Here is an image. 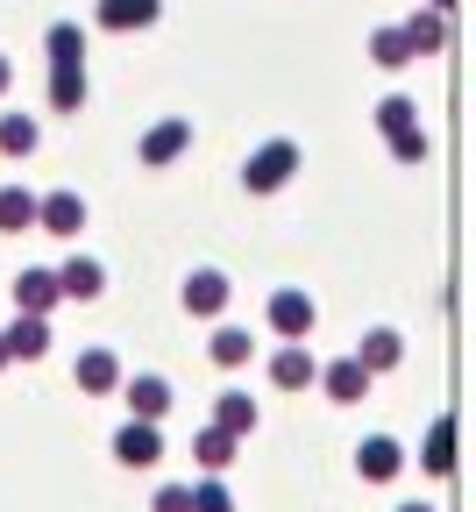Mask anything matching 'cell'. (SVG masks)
<instances>
[{"label": "cell", "instance_id": "cell-19", "mask_svg": "<svg viewBox=\"0 0 476 512\" xmlns=\"http://www.w3.org/2000/svg\"><path fill=\"white\" fill-rule=\"evenodd\" d=\"M214 427L235 434V441L256 434V399H249V392H221V399H214Z\"/></svg>", "mask_w": 476, "mask_h": 512}, {"label": "cell", "instance_id": "cell-26", "mask_svg": "<svg viewBox=\"0 0 476 512\" xmlns=\"http://www.w3.org/2000/svg\"><path fill=\"white\" fill-rule=\"evenodd\" d=\"M207 349H214V363H221V370H235V363H249V328H214V342H207Z\"/></svg>", "mask_w": 476, "mask_h": 512}, {"label": "cell", "instance_id": "cell-13", "mask_svg": "<svg viewBox=\"0 0 476 512\" xmlns=\"http://www.w3.org/2000/svg\"><path fill=\"white\" fill-rule=\"evenodd\" d=\"M57 292L86 306V299H100V292H107V271L93 264V256H72V264H64V271H57Z\"/></svg>", "mask_w": 476, "mask_h": 512}, {"label": "cell", "instance_id": "cell-30", "mask_svg": "<svg viewBox=\"0 0 476 512\" xmlns=\"http://www.w3.org/2000/svg\"><path fill=\"white\" fill-rule=\"evenodd\" d=\"M150 512H192V484H164V491L150 498Z\"/></svg>", "mask_w": 476, "mask_h": 512}, {"label": "cell", "instance_id": "cell-20", "mask_svg": "<svg viewBox=\"0 0 476 512\" xmlns=\"http://www.w3.org/2000/svg\"><path fill=\"white\" fill-rule=\"evenodd\" d=\"M36 228V192L29 185H0V235H22Z\"/></svg>", "mask_w": 476, "mask_h": 512}, {"label": "cell", "instance_id": "cell-17", "mask_svg": "<svg viewBox=\"0 0 476 512\" xmlns=\"http://www.w3.org/2000/svg\"><path fill=\"white\" fill-rule=\"evenodd\" d=\"M228 292H235V285H228L221 271H192V278H185V313H221Z\"/></svg>", "mask_w": 476, "mask_h": 512}, {"label": "cell", "instance_id": "cell-5", "mask_svg": "<svg viewBox=\"0 0 476 512\" xmlns=\"http://www.w3.org/2000/svg\"><path fill=\"white\" fill-rule=\"evenodd\" d=\"M36 228L43 235H79L86 228V200H79V192H43V200H36Z\"/></svg>", "mask_w": 476, "mask_h": 512}, {"label": "cell", "instance_id": "cell-9", "mask_svg": "<svg viewBox=\"0 0 476 512\" xmlns=\"http://www.w3.org/2000/svg\"><path fill=\"white\" fill-rule=\"evenodd\" d=\"M320 392H327L334 406H356V399L370 392V370H363L356 356H342V363H327V370H320Z\"/></svg>", "mask_w": 476, "mask_h": 512}, {"label": "cell", "instance_id": "cell-1", "mask_svg": "<svg viewBox=\"0 0 476 512\" xmlns=\"http://www.w3.org/2000/svg\"><path fill=\"white\" fill-rule=\"evenodd\" d=\"M292 171H299V143H263V150H249V164H242V185H249V192H278Z\"/></svg>", "mask_w": 476, "mask_h": 512}, {"label": "cell", "instance_id": "cell-6", "mask_svg": "<svg viewBox=\"0 0 476 512\" xmlns=\"http://www.w3.org/2000/svg\"><path fill=\"white\" fill-rule=\"evenodd\" d=\"M313 377H320V363H313L306 342H285L278 356H270V384H278V392H306Z\"/></svg>", "mask_w": 476, "mask_h": 512}, {"label": "cell", "instance_id": "cell-21", "mask_svg": "<svg viewBox=\"0 0 476 512\" xmlns=\"http://www.w3.org/2000/svg\"><path fill=\"white\" fill-rule=\"evenodd\" d=\"M36 143H43L36 114H0V157H29Z\"/></svg>", "mask_w": 476, "mask_h": 512}, {"label": "cell", "instance_id": "cell-4", "mask_svg": "<svg viewBox=\"0 0 476 512\" xmlns=\"http://www.w3.org/2000/svg\"><path fill=\"white\" fill-rule=\"evenodd\" d=\"M185 150H192V121H185V114H171V121H157V128H150V136H143V164H150V171H164V164H178Z\"/></svg>", "mask_w": 476, "mask_h": 512}, {"label": "cell", "instance_id": "cell-24", "mask_svg": "<svg viewBox=\"0 0 476 512\" xmlns=\"http://www.w3.org/2000/svg\"><path fill=\"white\" fill-rule=\"evenodd\" d=\"M50 107L57 114H79L86 107V72H50Z\"/></svg>", "mask_w": 476, "mask_h": 512}, {"label": "cell", "instance_id": "cell-11", "mask_svg": "<svg viewBox=\"0 0 476 512\" xmlns=\"http://www.w3.org/2000/svg\"><path fill=\"white\" fill-rule=\"evenodd\" d=\"M43 50H50V72H86V29L79 22H50Z\"/></svg>", "mask_w": 476, "mask_h": 512}, {"label": "cell", "instance_id": "cell-28", "mask_svg": "<svg viewBox=\"0 0 476 512\" xmlns=\"http://www.w3.org/2000/svg\"><path fill=\"white\" fill-rule=\"evenodd\" d=\"M192 512H235L228 484H221V477H207V484H192Z\"/></svg>", "mask_w": 476, "mask_h": 512}, {"label": "cell", "instance_id": "cell-8", "mask_svg": "<svg viewBox=\"0 0 476 512\" xmlns=\"http://www.w3.org/2000/svg\"><path fill=\"white\" fill-rule=\"evenodd\" d=\"M356 470H363V477H370V484H391V477H398V470H405V448H398V441H391V434H370V441H363V448H356Z\"/></svg>", "mask_w": 476, "mask_h": 512}, {"label": "cell", "instance_id": "cell-22", "mask_svg": "<svg viewBox=\"0 0 476 512\" xmlns=\"http://www.w3.org/2000/svg\"><path fill=\"white\" fill-rule=\"evenodd\" d=\"M420 463H427L434 477H448V470H455V420H448V413L427 427V456H420Z\"/></svg>", "mask_w": 476, "mask_h": 512}, {"label": "cell", "instance_id": "cell-25", "mask_svg": "<svg viewBox=\"0 0 476 512\" xmlns=\"http://www.w3.org/2000/svg\"><path fill=\"white\" fill-rule=\"evenodd\" d=\"M192 456H199V463H207V470H228V463H235V434H221V427H207V434H199V441H192Z\"/></svg>", "mask_w": 476, "mask_h": 512}, {"label": "cell", "instance_id": "cell-7", "mask_svg": "<svg viewBox=\"0 0 476 512\" xmlns=\"http://www.w3.org/2000/svg\"><path fill=\"white\" fill-rule=\"evenodd\" d=\"M0 342H8V363H36V356H50V320L43 313H15V328Z\"/></svg>", "mask_w": 476, "mask_h": 512}, {"label": "cell", "instance_id": "cell-10", "mask_svg": "<svg viewBox=\"0 0 476 512\" xmlns=\"http://www.w3.org/2000/svg\"><path fill=\"white\" fill-rule=\"evenodd\" d=\"M121 392H128V413H135V420H164V413H171V384H164L157 370H143V377H128Z\"/></svg>", "mask_w": 476, "mask_h": 512}, {"label": "cell", "instance_id": "cell-23", "mask_svg": "<svg viewBox=\"0 0 476 512\" xmlns=\"http://www.w3.org/2000/svg\"><path fill=\"white\" fill-rule=\"evenodd\" d=\"M377 128H384V136H405V128H420V107L405 93H391V100H377Z\"/></svg>", "mask_w": 476, "mask_h": 512}, {"label": "cell", "instance_id": "cell-18", "mask_svg": "<svg viewBox=\"0 0 476 512\" xmlns=\"http://www.w3.org/2000/svg\"><path fill=\"white\" fill-rule=\"evenodd\" d=\"M398 36H405V50H413V57H434V50L448 43V15H434V8H420V15H413V22H405Z\"/></svg>", "mask_w": 476, "mask_h": 512}, {"label": "cell", "instance_id": "cell-12", "mask_svg": "<svg viewBox=\"0 0 476 512\" xmlns=\"http://www.w3.org/2000/svg\"><path fill=\"white\" fill-rule=\"evenodd\" d=\"M72 377H79V392H93V399H100V392H121V356H114V349H86Z\"/></svg>", "mask_w": 476, "mask_h": 512}, {"label": "cell", "instance_id": "cell-34", "mask_svg": "<svg viewBox=\"0 0 476 512\" xmlns=\"http://www.w3.org/2000/svg\"><path fill=\"white\" fill-rule=\"evenodd\" d=\"M0 370H8V342H0Z\"/></svg>", "mask_w": 476, "mask_h": 512}, {"label": "cell", "instance_id": "cell-15", "mask_svg": "<svg viewBox=\"0 0 476 512\" xmlns=\"http://www.w3.org/2000/svg\"><path fill=\"white\" fill-rule=\"evenodd\" d=\"M398 356H405V342H398V328H370L363 342H356V363L377 377V370H398Z\"/></svg>", "mask_w": 476, "mask_h": 512}, {"label": "cell", "instance_id": "cell-27", "mask_svg": "<svg viewBox=\"0 0 476 512\" xmlns=\"http://www.w3.org/2000/svg\"><path fill=\"white\" fill-rule=\"evenodd\" d=\"M370 57L384 64V72H405V64H413V50H405L398 29H377V36H370Z\"/></svg>", "mask_w": 476, "mask_h": 512}, {"label": "cell", "instance_id": "cell-14", "mask_svg": "<svg viewBox=\"0 0 476 512\" xmlns=\"http://www.w3.org/2000/svg\"><path fill=\"white\" fill-rule=\"evenodd\" d=\"M64 292H57V271H22L15 278V313H50Z\"/></svg>", "mask_w": 476, "mask_h": 512}, {"label": "cell", "instance_id": "cell-33", "mask_svg": "<svg viewBox=\"0 0 476 512\" xmlns=\"http://www.w3.org/2000/svg\"><path fill=\"white\" fill-rule=\"evenodd\" d=\"M398 512H434V505H398Z\"/></svg>", "mask_w": 476, "mask_h": 512}, {"label": "cell", "instance_id": "cell-2", "mask_svg": "<svg viewBox=\"0 0 476 512\" xmlns=\"http://www.w3.org/2000/svg\"><path fill=\"white\" fill-rule=\"evenodd\" d=\"M313 320H320V306H313L299 285L270 292V335H285V342H306V335H313Z\"/></svg>", "mask_w": 476, "mask_h": 512}, {"label": "cell", "instance_id": "cell-31", "mask_svg": "<svg viewBox=\"0 0 476 512\" xmlns=\"http://www.w3.org/2000/svg\"><path fill=\"white\" fill-rule=\"evenodd\" d=\"M8 79H15V64H8V57H0V93H8Z\"/></svg>", "mask_w": 476, "mask_h": 512}, {"label": "cell", "instance_id": "cell-3", "mask_svg": "<svg viewBox=\"0 0 476 512\" xmlns=\"http://www.w3.org/2000/svg\"><path fill=\"white\" fill-rule=\"evenodd\" d=\"M114 463H128V470H157V463H164V434H157V420H128V427L114 434Z\"/></svg>", "mask_w": 476, "mask_h": 512}, {"label": "cell", "instance_id": "cell-29", "mask_svg": "<svg viewBox=\"0 0 476 512\" xmlns=\"http://www.w3.org/2000/svg\"><path fill=\"white\" fill-rule=\"evenodd\" d=\"M391 157H398V164H427V136H420V128H405V136H391Z\"/></svg>", "mask_w": 476, "mask_h": 512}, {"label": "cell", "instance_id": "cell-16", "mask_svg": "<svg viewBox=\"0 0 476 512\" xmlns=\"http://www.w3.org/2000/svg\"><path fill=\"white\" fill-rule=\"evenodd\" d=\"M164 0H100V29H150Z\"/></svg>", "mask_w": 476, "mask_h": 512}, {"label": "cell", "instance_id": "cell-32", "mask_svg": "<svg viewBox=\"0 0 476 512\" xmlns=\"http://www.w3.org/2000/svg\"><path fill=\"white\" fill-rule=\"evenodd\" d=\"M427 8H434V15H448V8H455V0H427Z\"/></svg>", "mask_w": 476, "mask_h": 512}]
</instances>
